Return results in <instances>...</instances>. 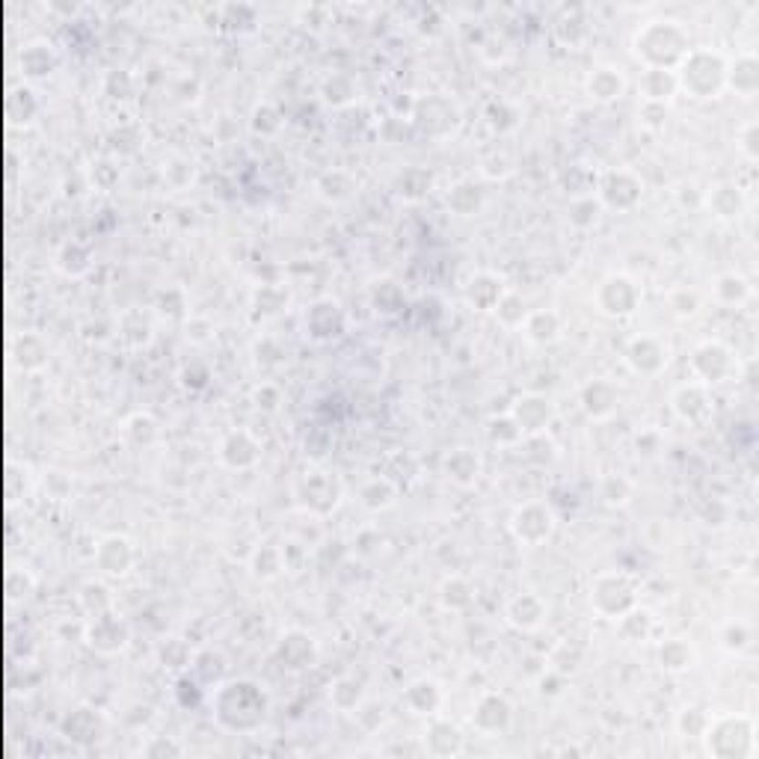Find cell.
Here are the masks:
<instances>
[{
    "instance_id": "cell-44",
    "label": "cell",
    "mask_w": 759,
    "mask_h": 759,
    "mask_svg": "<svg viewBox=\"0 0 759 759\" xmlns=\"http://www.w3.org/2000/svg\"><path fill=\"white\" fill-rule=\"evenodd\" d=\"M629 495H632V486H629L623 478H608L602 483V498L608 504H626Z\"/></svg>"
},
{
    "instance_id": "cell-49",
    "label": "cell",
    "mask_w": 759,
    "mask_h": 759,
    "mask_svg": "<svg viewBox=\"0 0 759 759\" xmlns=\"http://www.w3.org/2000/svg\"><path fill=\"white\" fill-rule=\"evenodd\" d=\"M146 754H151V756H154V754H182V747L172 744V742H158L154 747H149Z\"/></svg>"
},
{
    "instance_id": "cell-13",
    "label": "cell",
    "mask_w": 759,
    "mask_h": 759,
    "mask_svg": "<svg viewBox=\"0 0 759 759\" xmlns=\"http://www.w3.org/2000/svg\"><path fill=\"white\" fill-rule=\"evenodd\" d=\"M626 362L638 374H659L668 365V348L659 338L640 336L626 348Z\"/></svg>"
},
{
    "instance_id": "cell-20",
    "label": "cell",
    "mask_w": 759,
    "mask_h": 759,
    "mask_svg": "<svg viewBox=\"0 0 759 759\" xmlns=\"http://www.w3.org/2000/svg\"><path fill=\"white\" fill-rule=\"evenodd\" d=\"M581 403L590 419H608V415L617 410V389L605 380H593L590 386H585L581 391Z\"/></svg>"
},
{
    "instance_id": "cell-22",
    "label": "cell",
    "mask_w": 759,
    "mask_h": 759,
    "mask_svg": "<svg viewBox=\"0 0 759 759\" xmlns=\"http://www.w3.org/2000/svg\"><path fill=\"white\" fill-rule=\"evenodd\" d=\"M676 89H680V83H676V71L647 68L644 78H640V95L647 99V104H664Z\"/></svg>"
},
{
    "instance_id": "cell-15",
    "label": "cell",
    "mask_w": 759,
    "mask_h": 759,
    "mask_svg": "<svg viewBox=\"0 0 759 759\" xmlns=\"http://www.w3.org/2000/svg\"><path fill=\"white\" fill-rule=\"evenodd\" d=\"M472 723L481 733H502L510 723V703L502 694H483L472 709Z\"/></svg>"
},
{
    "instance_id": "cell-39",
    "label": "cell",
    "mask_w": 759,
    "mask_h": 759,
    "mask_svg": "<svg viewBox=\"0 0 759 759\" xmlns=\"http://www.w3.org/2000/svg\"><path fill=\"white\" fill-rule=\"evenodd\" d=\"M620 629H623V635H626V638H632V640H644V638L652 632V617H650L647 611H638V608H632V611H626V614H623V623H620Z\"/></svg>"
},
{
    "instance_id": "cell-32",
    "label": "cell",
    "mask_w": 759,
    "mask_h": 759,
    "mask_svg": "<svg viewBox=\"0 0 759 759\" xmlns=\"http://www.w3.org/2000/svg\"><path fill=\"white\" fill-rule=\"evenodd\" d=\"M466 296H469L472 306H478V308H493L498 300H502V282L493 279V276H478V279L469 282Z\"/></svg>"
},
{
    "instance_id": "cell-19",
    "label": "cell",
    "mask_w": 759,
    "mask_h": 759,
    "mask_svg": "<svg viewBox=\"0 0 759 759\" xmlns=\"http://www.w3.org/2000/svg\"><path fill=\"white\" fill-rule=\"evenodd\" d=\"M507 620L514 623L516 629H537L546 620V605L540 602V597H534V593H522L514 602L507 605Z\"/></svg>"
},
{
    "instance_id": "cell-10",
    "label": "cell",
    "mask_w": 759,
    "mask_h": 759,
    "mask_svg": "<svg viewBox=\"0 0 759 759\" xmlns=\"http://www.w3.org/2000/svg\"><path fill=\"white\" fill-rule=\"evenodd\" d=\"M300 498L308 510H315V514H329L341 498V483L327 472H315L303 481Z\"/></svg>"
},
{
    "instance_id": "cell-8",
    "label": "cell",
    "mask_w": 759,
    "mask_h": 759,
    "mask_svg": "<svg viewBox=\"0 0 759 759\" xmlns=\"http://www.w3.org/2000/svg\"><path fill=\"white\" fill-rule=\"evenodd\" d=\"M638 300H640V291L629 276H608L599 285V294H597L599 308L605 315H614V317L632 315Z\"/></svg>"
},
{
    "instance_id": "cell-38",
    "label": "cell",
    "mask_w": 759,
    "mask_h": 759,
    "mask_svg": "<svg viewBox=\"0 0 759 759\" xmlns=\"http://www.w3.org/2000/svg\"><path fill=\"white\" fill-rule=\"evenodd\" d=\"M495 312L507 327H522L525 324V317H528V308L516 294H502V300L495 303Z\"/></svg>"
},
{
    "instance_id": "cell-21",
    "label": "cell",
    "mask_w": 759,
    "mask_h": 759,
    "mask_svg": "<svg viewBox=\"0 0 759 759\" xmlns=\"http://www.w3.org/2000/svg\"><path fill=\"white\" fill-rule=\"evenodd\" d=\"M623 89H626V78L620 75V68L599 66V68H593V75L587 78V92H590V99H597V101L620 99Z\"/></svg>"
},
{
    "instance_id": "cell-17",
    "label": "cell",
    "mask_w": 759,
    "mask_h": 759,
    "mask_svg": "<svg viewBox=\"0 0 759 759\" xmlns=\"http://www.w3.org/2000/svg\"><path fill=\"white\" fill-rule=\"evenodd\" d=\"M712 294H715V300L721 306L739 308L754 296V285L747 276H742V273H723V276H718L715 285H712Z\"/></svg>"
},
{
    "instance_id": "cell-12",
    "label": "cell",
    "mask_w": 759,
    "mask_h": 759,
    "mask_svg": "<svg viewBox=\"0 0 759 759\" xmlns=\"http://www.w3.org/2000/svg\"><path fill=\"white\" fill-rule=\"evenodd\" d=\"M671 407L682 421H703L712 412V395L703 383H685L671 395Z\"/></svg>"
},
{
    "instance_id": "cell-9",
    "label": "cell",
    "mask_w": 759,
    "mask_h": 759,
    "mask_svg": "<svg viewBox=\"0 0 759 759\" xmlns=\"http://www.w3.org/2000/svg\"><path fill=\"white\" fill-rule=\"evenodd\" d=\"M640 182L626 170H614V172H605L602 182H599V193L605 205H611L617 211H626L632 208L635 202L640 199Z\"/></svg>"
},
{
    "instance_id": "cell-11",
    "label": "cell",
    "mask_w": 759,
    "mask_h": 759,
    "mask_svg": "<svg viewBox=\"0 0 759 759\" xmlns=\"http://www.w3.org/2000/svg\"><path fill=\"white\" fill-rule=\"evenodd\" d=\"M706 202V208L712 211V217L721 220V223H733V220H739L742 213L747 211V199H744V190L739 184H733V182H721L709 190V193L703 196Z\"/></svg>"
},
{
    "instance_id": "cell-33",
    "label": "cell",
    "mask_w": 759,
    "mask_h": 759,
    "mask_svg": "<svg viewBox=\"0 0 759 759\" xmlns=\"http://www.w3.org/2000/svg\"><path fill=\"white\" fill-rule=\"evenodd\" d=\"M439 700H442V694H439V685L436 682H427V680H419L415 685H410V691H407V703L415 712H421V715H431V712L439 706Z\"/></svg>"
},
{
    "instance_id": "cell-5",
    "label": "cell",
    "mask_w": 759,
    "mask_h": 759,
    "mask_svg": "<svg viewBox=\"0 0 759 759\" xmlns=\"http://www.w3.org/2000/svg\"><path fill=\"white\" fill-rule=\"evenodd\" d=\"M691 371L697 374V383L703 386L727 383L733 374H739V356L723 341H703L691 353Z\"/></svg>"
},
{
    "instance_id": "cell-6",
    "label": "cell",
    "mask_w": 759,
    "mask_h": 759,
    "mask_svg": "<svg viewBox=\"0 0 759 759\" xmlns=\"http://www.w3.org/2000/svg\"><path fill=\"white\" fill-rule=\"evenodd\" d=\"M510 528H514L516 540L525 546H540L552 537L555 531V514L549 504L543 502H528L516 507L514 519H510Z\"/></svg>"
},
{
    "instance_id": "cell-24",
    "label": "cell",
    "mask_w": 759,
    "mask_h": 759,
    "mask_svg": "<svg viewBox=\"0 0 759 759\" xmlns=\"http://www.w3.org/2000/svg\"><path fill=\"white\" fill-rule=\"evenodd\" d=\"M130 561H134V552H130V543L125 537H110L101 543L99 549V564L104 567V573L110 576H125Z\"/></svg>"
},
{
    "instance_id": "cell-25",
    "label": "cell",
    "mask_w": 759,
    "mask_h": 759,
    "mask_svg": "<svg viewBox=\"0 0 759 759\" xmlns=\"http://www.w3.org/2000/svg\"><path fill=\"white\" fill-rule=\"evenodd\" d=\"M279 656H282V661L288 664V668H294V671L308 668V664H312V659H315V644H312V638L303 635V632L285 635L282 644H279Z\"/></svg>"
},
{
    "instance_id": "cell-36",
    "label": "cell",
    "mask_w": 759,
    "mask_h": 759,
    "mask_svg": "<svg viewBox=\"0 0 759 759\" xmlns=\"http://www.w3.org/2000/svg\"><path fill=\"white\" fill-rule=\"evenodd\" d=\"M481 190L474 187V184H457L454 190H451V196H448V205L454 208L457 213H463V217H469V213H474L481 208Z\"/></svg>"
},
{
    "instance_id": "cell-43",
    "label": "cell",
    "mask_w": 759,
    "mask_h": 759,
    "mask_svg": "<svg viewBox=\"0 0 759 759\" xmlns=\"http://www.w3.org/2000/svg\"><path fill=\"white\" fill-rule=\"evenodd\" d=\"M359 700H362V688L356 685L353 680H338L336 685H332V703H336L338 709L359 706Z\"/></svg>"
},
{
    "instance_id": "cell-18",
    "label": "cell",
    "mask_w": 759,
    "mask_h": 759,
    "mask_svg": "<svg viewBox=\"0 0 759 759\" xmlns=\"http://www.w3.org/2000/svg\"><path fill=\"white\" fill-rule=\"evenodd\" d=\"M220 457H223L225 466H232V469H249L258 460V445L249 433L237 431L232 436H225Z\"/></svg>"
},
{
    "instance_id": "cell-42",
    "label": "cell",
    "mask_w": 759,
    "mask_h": 759,
    "mask_svg": "<svg viewBox=\"0 0 759 759\" xmlns=\"http://www.w3.org/2000/svg\"><path fill=\"white\" fill-rule=\"evenodd\" d=\"M442 602L448 608H466L472 602V590L463 578H448L442 585Z\"/></svg>"
},
{
    "instance_id": "cell-47",
    "label": "cell",
    "mask_w": 759,
    "mask_h": 759,
    "mask_svg": "<svg viewBox=\"0 0 759 759\" xmlns=\"http://www.w3.org/2000/svg\"><path fill=\"white\" fill-rule=\"evenodd\" d=\"M727 504H721V502H712V504H706V525H723V522H727Z\"/></svg>"
},
{
    "instance_id": "cell-1",
    "label": "cell",
    "mask_w": 759,
    "mask_h": 759,
    "mask_svg": "<svg viewBox=\"0 0 759 759\" xmlns=\"http://www.w3.org/2000/svg\"><path fill=\"white\" fill-rule=\"evenodd\" d=\"M688 51H691L688 33L676 21H650L635 33V54L644 59L647 68L676 71Z\"/></svg>"
},
{
    "instance_id": "cell-45",
    "label": "cell",
    "mask_w": 759,
    "mask_h": 759,
    "mask_svg": "<svg viewBox=\"0 0 759 759\" xmlns=\"http://www.w3.org/2000/svg\"><path fill=\"white\" fill-rule=\"evenodd\" d=\"M344 172H329V175H324L317 182V190L320 193H324L327 199H341V196H348V187H338V182H344Z\"/></svg>"
},
{
    "instance_id": "cell-2",
    "label": "cell",
    "mask_w": 759,
    "mask_h": 759,
    "mask_svg": "<svg viewBox=\"0 0 759 759\" xmlns=\"http://www.w3.org/2000/svg\"><path fill=\"white\" fill-rule=\"evenodd\" d=\"M727 66L730 59L712 47H691L676 68V83L700 101L718 99L727 89Z\"/></svg>"
},
{
    "instance_id": "cell-48",
    "label": "cell",
    "mask_w": 759,
    "mask_h": 759,
    "mask_svg": "<svg viewBox=\"0 0 759 759\" xmlns=\"http://www.w3.org/2000/svg\"><path fill=\"white\" fill-rule=\"evenodd\" d=\"M130 427H134L137 436H142V442H149V439L154 436V421L149 419V415H137V419L130 421Z\"/></svg>"
},
{
    "instance_id": "cell-27",
    "label": "cell",
    "mask_w": 759,
    "mask_h": 759,
    "mask_svg": "<svg viewBox=\"0 0 759 759\" xmlns=\"http://www.w3.org/2000/svg\"><path fill=\"white\" fill-rule=\"evenodd\" d=\"M718 644H721L723 652H730V656H744V652H751V647H754L751 623H744V620L723 623L721 632H718Z\"/></svg>"
},
{
    "instance_id": "cell-14",
    "label": "cell",
    "mask_w": 759,
    "mask_h": 759,
    "mask_svg": "<svg viewBox=\"0 0 759 759\" xmlns=\"http://www.w3.org/2000/svg\"><path fill=\"white\" fill-rule=\"evenodd\" d=\"M727 89H733L739 99H754L759 92V57L744 51L727 66Z\"/></svg>"
},
{
    "instance_id": "cell-26",
    "label": "cell",
    "mask_w": 759,
    "mask_h": 759,
    "mask_svg": "<svg viewBox=\"0 0 759 759\" xmlns=\"http://www.w3.org/2000/svg\"><path fill=\"white\" fill-rule=\"evenodd\" d=\"M659 661H661V668L664 671H671V673H682L688 668H694V661H697V652L694 647L688 644V640L682 638H671V640H664L661 650H659Z\"/></svg>"
},
{
    "instance_id": "cell-34",
    "label": "cell",
    "mask_w": 759,
    "mask_h": 759,
    "mask_svg": "<svg viewBox=\"0 0 759 759\" xmlns=\"http://www.w3.org/2000/svg\"><path fill=\"white\" fill-rule=\"evenodd\" d=\"M395 502V486H391L386 478H374L362 486V504L371 510H383Z\"/></svg>"
},
{
    "instance_id": "cell-37",
    "label": "cell",
    "mask_w": 759,
    "mask_h": 759,
    "mask_svg": "<svg viewBox=\"0 0 759 759\" xmlns=\"http://www.w3.org/2000/svg\"><path fill=\"white\" fill-rule=\"evenodd\" d=\"M709 721H712V715L703 706H688L680 715V733L682 735H691V739H703Z\"/></svg>"
},
{
    "instance_id": "cell-31",
    "label": "cell",
    "mask_w": 759,
    "mask_h": 759,
    "mask_svg": "<svg viewBox=\"0 0 759 759\" xmlns=\"http://www.w3.org/2000/svg\"><path fill=\"white\" fill-rule=\"evenodd\" d=\"M424 739H427V747H431L433 754H457L460 744H463L457 727H451V723H445V721H436L433 727L427 730Z\"/></svg>"
},
{
    "instance_id": "cell-7",
    "label": "cell",
    "mask_w": 759,
    "mask_h": 759,
    "mask_svg": "<svg viewBox=\"0 0 759 759\" xmlns=\"http://www.w3.org/2000/svg\"><path fill=\"white\" fill-rule=\"evenodd\" d=\"M593 605H597V611L605 617H623L626 611L635 608V587L629 585V578L608 573V576H599L597 585H593L590 593Z\"/></svg>"
},
{
    "instance_id": "cell-29",
    "label": "cell",
    "mask_w": 759,
    "mask_h": 759,
    "mask_svg": "<svg viewBox=\"0 0 759 759\" xmlns=\"http://www.w3.org/2000/svg\"><path fill=\"white\" fill-rule=\"evenodd\" d=\"M522 327H525V336L534 344H549L557 338V332H561V320H557L555 312H531Z\"/></svg>"
},
{
    "instance_id": "cell-23",
    "label": "cell",
    "mask_w": 759,
    "mask_h": 759,
    "mask_svg": "<svg viewBox=\"0 0 759 759\" xmlns=\"http://www.w3.org/2000/svg\"><path fill=\"white\" fill-rule=\"evenodd\" d=\"M125 640H128V626L119 620V617H101V620L95 623L92 632H89V644L99 647L101 652L122 650Z\"/></svg>"
},
{
    "instance_id": "cell-4",
    "label": "cell",
    "mask_w": 759,
    "mask_h": 759,
    "mask_svg": "<svg viewBox=\"0 0 759 759\" xmlns=\"http://www.w3.org/2000/svg\"><path fill=\"white\" fill-rule=\"evenodd\" d=\"M267 715V694L255 682H229L217 691V718L229 730H253Z\"/></svg>"
},
{
    "instance_id": "cell-35",
    "label": "cell",
    "mask_w": 759,
    "mask_h": 759,
    "mask_svg": "<svg viewBox=\"0 0 759 759\" xmlns=\"http://www.w3.org/2000/svg\"><path fill=\"white\" fill-rule=\"evenodd\" d=\"M735 149L747 161V163H756L759 161V122L751 119V122H744L739 130H735Z\"/></svg>"
},
{
    "instance_id": "cell-41",
    "label": "cell",
    "mask_w": 759,
    "mask_h": 759,
    "mask_svg": "<svg viewBox=\"0 0 759 759\" xmlns=\"http://www.w3.org/2000/svg\"><path fill=\"white\" fill-rule=\"evenodd\" d=\"M253 567H255V576L258 578H276L282 573V555H279V549H273V546L258 549Z\"/></svg>"
},
{
    "instance_id": "cell-30",
    "label": "cell",
    "mask_w": 759,
    "mask_h": 759,
    "mask_svg": "<svg viewBox=\"0 0 759 759\" xmlns=\"http://www.w3.org/2000/svg\"><path fill=\"white\" fill-rule=\"evenodd\" d=\"M445 469H448V478H454L457 483H472L474 478H478V472H481V460L474 457L472 451L460 448V451H454V454L448 457Z\"/></svg>"
},
{
    "instance_id": "cell-16",
    "label": "cell",
    "mask_w": 759,
    "mask_h": 759,
    "mask_svg": "<svg viewBox=\"0 0 759 759\" xmlns=\"http://www.w3.org/2000/svg\"><path fill=\"white\" fill-rule=\"evenodd\" d=\"M552 419V403L546 398L537 395H528V398H519L516 400V410H514V421L522 433H537L543 431L546 424Z\"/></svg>"
},
{
    "instance_id": "cell-40",
    "label": "cell",
    "mask_w": 759,
    "mask_h": 759,
    "mask_svg": "<svg viewBox=\"0 0 759 759\" xmlns=\"http://www.w3.org/2000/svg\"><path fill=\"white\" fill-rule=\"evenodd\" d=\"M668 303H671V308H673V312L680 315V317H694V315L700 312V294L691 291V288H676V291H671Z\"/></svg>"
},
{
    "instance_id": "cell-28",
    "label": "cell",
    "mask_w": 759,
    "mask_h": 759,
    "mask_svg": "<svg viewBox=\"0 0 759 759\" xmlns=\"http://www.w3.org/2000/svg\"><path fill=\"white\" fill-rule=\"evenodd\" d=\"M308 329H312V336L317 338H332L341 332V308L336 303H317L312 312H308Z\"/></svg>"
},
{
    "instance_id": "cell-46",
    "label": "cell",
    "mask_w": 759,
    "mask_h": 759,
    "mask_svg": "<svg viewBox=\"0 0 759 759\" xmlns=\"http://www.w3.org/2000/svg\"><path fill=\"white\" fill-rule=\"evenodd\" d=\"M597 211H599V205L593 199H578L573 211H569V217H573L578 225H590V223H597Z\"/></svg>"
},
{
    "instance_id": "cell-3",
    "label": "cell",
    "mask_w": 759,
    "mask_h": 759,
    "mask_svg": "<svg viewBox=\"0 0 759 759\" xmlns=\"http://www.w3.org/2000/svg\"><path fill=\"white\" fill-rule=\"evenodd\" d=\"M706 754L715 759H754L756 721L751 715H718L703 733Z\"/></svg>"
}]
</instances>
